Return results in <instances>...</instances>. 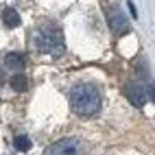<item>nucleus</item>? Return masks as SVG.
Returning a JSON list of instances; mask_svg holds the SVG:
<instances>
[{"label":"nucleus","instance_id":"9","mask_svg":"<svg viewBox=\"0 0 155 155\" xmlns=\"http://www.w3.org/2000/svg\"><path fill=\"white\" fill-rule=\"evenodd\" d=\"M15 149H18V151H28V149H31V140H28L26 136H18V138H15Z\"/></svg>","mask_w":155,"mask_h":155},{"label":"nucleus","instance_id":"3","mask_svg":"<svg viewBox=\"0 0 155 155\" xmlns=\"http://www.w3.org/2000/svg\"><path fill=\"white\" fill-rule=\"evenodd\" d=\"M44 155H81V142L77 138H61L50 144Z\"/></svg>","mask_w":155,"mask_h":155},{"label":"nucleus","instance_id":"1","mask_svg":"<svg viewBox=\"0 0 155 155\" xmlns=\"http://www.w3.org/2000/svg\"><path fill=\"white\" fill-rule=\"evenodd\" d=\"M70 107L74 114L83 118H90L98 114L101 109V92L96 85L92 83H79L77 87H72L70 92Z\"/></svg>","mask_w":155,"mask_h":155},{"label":"nucleus","instance_id":"6","mask_svg":"<svg viewBox=\"0 0 155 155\" xmlns=\"http://www.w3.org/2000/svg\"><path fill=\"white\" fill-rule=\"evenodd\" d=\"M5 68L11 70L13 74H20V72L24 70V57L18 55V53H9V55L5 57Z\"/></svg>","mask_w":155,"mask_h":155},{"label":"nucleus","instance_id":"5","mask_svg":"<svg viewBox=\"0 0 155 155\" xmlns=\"http://www.w3.org/2000/svg\"><path fill=\"white\" fill-rule=\"evenodd\" d=\"M107 24L116 35H125L129 31V24H127V20L118 7H107Z\"/></svg>","mask_w":155,"mask_h":155},{"label":"nucleus","instance_id":"10","mask_svg":"<svg viewBox=\"0 0 155 155\" xmlns=\"http://www.w3.org/2000/svg\"><path fill=\"white\" fill-rule=\"evenodd\" d=\"M149 96L155 101V83H149Z\"/></svg>","mask_w":155,"mask_h":155},{"label":"nucleus","instance_id":"4","mask_svg":"<svg viewBox=\"0 0 155 155\" xmlns=\"http://www.w3.org/2000/svg\"><path fill=\"white\" fill-rule=\"evenodd\" d=\"M125 94H127V98H129V103L133 107L142 109L147 105V101H149V87H144L142 83H138V81H131V83H127V87H125Z\"/></svg>","mask_w":155,"mask_h":155},{"label":"nucleus","instance_id":"2","mask_svg":"<svg viewBox=\"0 0 155 155\" xmlns=\"http://www.w3.org/2000/svg\"><path fill=\"white\" fill-rule=\"evenodd\" d=\"M31 44H33V48L37 53H44V55H61L66 50L64 33L55 24H44V26L35 28Z\"/></svg>","mask_w":155,"mask_h":155},{"label":"nucleus","instance_id":"8","mask_svg":"<svg viewBox=\"0 0 155 155\" xmlns=\"http://www.w3.org/2000/svg\"><path fill=\"white\" fill-rule=\"evenodd\" d=\"M9 83H11V87H13L15 92H24V90H28V79L22 74V72H20V74H13Z\"/></svg>","mask_w":155,"mask_h":155},{"label":"nucleus","instance_id":"7","mask_svg":"<svg viewBox=\"0 0 155 155\" xmlns=\"http://www.w3.org/2000/svg\"><path fill=\"white\" fill-rule=\"evenodd\" d=\"M2 22H5V26H9V28H15V26L20 24V13L15 11L13 7H5V9H2Z\"/></svg>","mask_w":155,"mask_h":155}]
</instances>
